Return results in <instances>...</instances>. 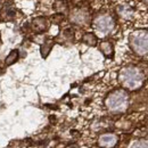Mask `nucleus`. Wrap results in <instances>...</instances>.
<instances>
[{
  "mask_svg": "<svg viewBox=\"0 0 148 148\" xmlns=\"http://www.w3.org/2000/svg\"><path fill=\"white\" fill-rule=\"evenodd\" d=\"M107 107L113 112L122 111L128 104V95L123 90H116L115 92L108 96L107 98Z\"/></svg>",
  "mask_w": 148,
  "mask_h": 148,
  "instance_id": "1",
  "label": "nucleus"
},
{
  "mask_svg": "<svg viewBox=\"0 0 148 148\" xmlns=\"http://www.w3.org/2000/svg\"><path fill=\"white\" fill-rule=\"evenodd\" d=\"M95 27L99 32H101L104 34H107L114 27V21L110 16H99L95 21Z\"/></svg>",
  "mask_w": 148,
  "mask_h": 148,
  "instance_id": "2",
  "label": "nucleus"
},
{
  "mask_svg": "<svg viewBox=\"0 0 148 148\" xmlns=\"http://www.w3.org/2000/svg\"><path fill=\"white\" fill-rule=\"evenodd\" d=\"M15 13L16 12H15L14 6L10 5V3H8V5L3 6L2 9H1V13H0L1 19H3V21H12V19H14V17H15Z\"/></svg>",
  "mask_w": 148,
  "mask_h": 148,
  "instance_id": "3",
  "label": "nucleus"
},
{
  "mask_svg": "<svg viewBox=\"0 0 148 148\" xmlns=\"http://www.w3.org/2000/svg\"><path fill=\"white\" fill-rule=\"evenodd\" d=\"M32 26H33V29H34L36 31H38V32H42V31L47 30V27H48V23H47L46 18H43V17H37V18L33 19Z\"/></svg>",
  "mask_w": 148,
  "mask_h": 148,
  "instance_id": "4",
  "label": "nucleus"
},
{
  "mask_svg": "<svg viewBox=\"0 0 148 148\" xmlns=\"http://www.w3.org/2000/svg\"><path fill=\"white\" fill-rule=\"evenodd\" d=\"M99 143H100V145H103V146H113V145L116 143V137L113 136V134H105V136H101L100 139H99Z\"/></svg>",
  "mask_w": 148,
  "mask_h": 148,
  "instance_id": "5",
  "label": "nucleus"
},
{
  "mask_svg": "<svg viewBox=\"0 0 148 148\" xmlns=\"http://www.w3.org/2000/svg\"><path fill=\"white\" fill-rule=\"evenodd\" d=\"M18 50H12L10 53H9V55L6 57V59H5V63H6V65L7 66H9V65H12V64H14L17 59H18Z\"/></svg>",
  "mask_w": 148,
  "mask_h": 148,
  "instance_id": "6",
  "label": "nucleus"
},
{
  "mask_svg": "<svg viewBox=\"0 0 148 148\" xmlns=\"http://www.w3.org/2000/svg\"><path fill=\"white\" fill-rule=\"evenodd\" d=\"M83 42H86L89 46H95L97 43V38L93 33H87L83 37Z\"/></svg>",
  "mask_w": 148,
  "mask_h": 148,
  "instance_id": "7",
  "label": "nucleus"
},
{
  "mask_svg": "<svg viewBox=\"0 0 148 148\" xmlns=\"http://www.w3.org/2000/svg\"><path fill=\"white\" fill-rule=\"evenodd\" d=\"M100 49H101V51L106 56H110L111 57L112 54H113V47H112V45L110 42H103L100 45Z\"/></svg>",
  "mask_w": 148,
  "mask_h": 148,
  "instance_id": "8",
  "label": "nucleus"
},
{
  "mask_svg": "<svg viewBox=\"0 0 148 148\" xmlns=\"http://www.w3.org/2000/svg\"><path fill=\"white\" fill-rule=\"evenodd\" d=\"M53 41H46L42 46H41V54L43 57H47L48 53L51 50V47H53Z\"/></svg>",
  "mask_w": 148,
  "mask_h": 148,
  "instance_id": "9",
  "label": "nucleus"
},
{
  "mask_svg": "<svg viewBox=\"0 0 148 148\" xmlns=\"http://www.w3.org/2000/svg\"><path fill=\"white\" fill-rule=\"evenodd\" d=\"M0 45H1V34H0Z\"/></svg>",
  "mask_w": 148,
  "mask_h": 148,
  "instance_id": "10",
  "label": "nucleus"
},
{
  "mask_svg": "<svg viewBox=\"0 0 148 148\" xmlns=\"http://www.w3.org/2000/svg\"><path fill=\"white\" fill-rule=\"evenodd\" d=\"M0 3H1V0H0Z\"/></svg>",
  "mask_w": 148,
  "mask_h": 148,
  "instance_id": "11",
  "label": "nucleus"
}]
</instances>
